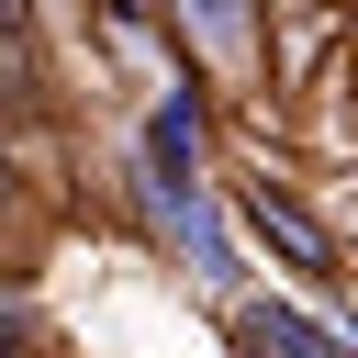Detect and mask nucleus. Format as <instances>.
I'll list each match as a JSON object with an SVG mask.
<instances>
[{
    "label": "nucleus",
    "instance_id": "obj_1",
    "mask_svg": "<svg viewBox=\"0 0 358 358\" xmlns=\"http://www.w3.org/2000/svg\"><path fill=\"white\" fill-rule=\"evenodd\" d=\"M224 213H235V246H246V257H268L291 302H313V313H336V302H347V235H336V213H324L302 179L246 168V179H224Z\"/></svg>",
    "mask_w": 358,
    "mask_h": 358
},
{
    "label": "nucleus",
    "instance_id": "obj_2",
    "mask_svg": "<svg viewBox=\"0 0 358 358\" xmlns=\"http://www.w3.org/2000/svg\"><path fill=\"white\" fill-rule=\"evenodd\" d=\"M123 201H134V224H145L213 302H246V246H235V213H224L213 179H134V168H123Z\"/></svg>",
    "mask_w": 358,
    "mask_h": 358
},
{
    "label": "nucleus",
    "instance_id": "obj_3",
    "mask_svg": "<svg viewBox=\"0 0 358 358\" xmlns=\"http://www.w3.org/2000/svg\"><path fill=\"white\" fill-rule=\"evenodd\" d=\"M168 45L201 90H268V11L257 0H168Z\"/></svg>",
    "mask_w": 358,
    "mask_h": 358
},
{
    "label": "nucleus",
    "instance_id": "obj_4",
    "mask_svg": "<svg viewBox=\"0 0 358 358\" xmlns=\"http://www.w3.org/2000/svg\"><path fill=\"white\" fill-rule=\"evenodd\" d=\"M201 157H213V90L179 67L134 112V179H201Z\"/></svg>",
    "mask_w": 358,
    "mask_h": 358
},
{
    "label": "nucleus",
    "instance_id": "obj_5",
    "mask_svg": "<svg viewBox=\"0 0 358 358\" xmlns=\"http://www.w3.org/2000/svg\"><path fill=\"white\" fill-rule=\"evenodd\" d=\"M224 336H235V358H358V347L336 336V313H313V302H291V291L224 302Z\"/></svg>",
    "mask_w": 358,
    "mask_h": 358
},
{
    "label": "nucleus",
    "instance_id": "obj_6",
    "mask_svg": "<svg viewBox=\"0 0 358 358\" xmlns=\"http://www.w3.org/2000/svg\"><path fill=\"white\" fill-rule=\"evenodd\" d=\"M0 224H22V168H11V145H0Z\"/></svg>",
    "mask_w": 358,
    "mask_h": 358
},
{
    "label": "nucleus",
    "instance_id": "obj_7",
    "mask_svg": "<svg viewBox=\"0 0 358 358\" xmlns=\"http://www.w3.org/2000/svg\"><path fill=\"white\" fill-rule=\"evenodd\" d=\"M268 22H313V11H336V0H257Z\"/></svg>",
    "mask_w": 358,
    "mask_h": 358
},
{
    "label": "nucleus",
    "instance_id": "obj_8",
    "mask_svg": "<svg viewBox=\"0 0 358 358\" xmlns=\"http://www.w3.org/2000/svg\"><path fill=\"white\" fill-rule=\"evenodd\" d=\"M0 22H34V0H0Z\"/></svg>",
    "mask_w": 358,
    "mask_h": 358
}]
</instances>
